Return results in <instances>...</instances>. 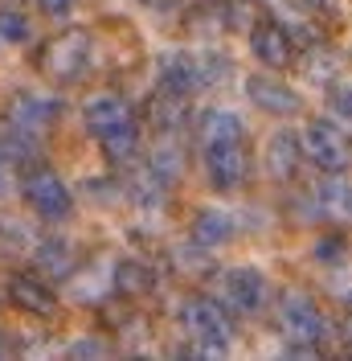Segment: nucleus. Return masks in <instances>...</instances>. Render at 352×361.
I'll return each mask as SVG.
<instances>
[{
	"label": "nucleus",
	"mask_w": 352,
	"mask_h": 361,
	"mask_svg": "<svg viewBox=\"0 0 352 361\" xmlns=\"http://www.w3.org/2000/svg\"><path fill=\"white\" fill-rule=\"evenodd\" d=\"M82 128L115 169H132L144 157V123L135 103L119 87H99L82 99Z\"/></svg>",
	"instance_id": "obj_1"
},
{
	"label": "nucleus",
	"mask_w": 352,
	"mask_h": 361,
	"mask_svg": "<svg viewBox=\"0 0 352 361\" xmlns=\"http://www.w3.org/2000/svg\"><path fill=\"white\" fill-rule=\"evenodd\" d=\"M275 329L287 341V357H320L332 337L328 316L308 288H287L275 300Z\"/></svg>",
	"instance_id": "obj_2"
},
{
	"label": "nucleus",
	"mask_w": 352,
	"mask_h": 361,
	"mask_svg": "<svg viewBox=\"0 0 352 361\" xmlns=\"http://www.w3.org/2000/svg\"><path fill=\"white\" fill-rule=\"evenodd\" d=\"M230 70H234V62H230L225 49H218L213 42H197L193 49H172V54L160 58V66H156V87L193 99L201 90L218 87Z\"/></svg>",
	"instance_id": "obj_3"
},
{
	"label": "nucleus",
	"mask_w": 352,
	"mask_h": 361,
	"mask_svg": "<svg viewBox=\"0 0 352 361\" xmlns=\"http://www.w3.org/2000/svg\"><path fill=\"white\" fill-rule=\"evenodd\" d=\"M94 49L99 45H94V33L87 25H70V29L49 33L37 45L33 66L42 74V82H49V87H74L94 70Z\"/></svg>",
	"instance_id": "obj_4"
},
{
	"label": "nucleus",
	"mask_w": 352,
	"mask_h": 361,
	"mask_svg": "<svg viewBox=\"0 0 352 361\" xmlns=\"http://www.w3.org/2000/svg\"><path fill=\"white\" fill-rule=\"evenodd\" d=\"M180 329L184 337L193 341V357H225L238 341V324L234 316L221 308L218 295H205V292H193L180 300Z\"/></svg>",
	"instance_id": "obj_5"
},
{
	"label": "nucleus",
	"mask_w": 352,
	"mask_h": 361,
	"mask_svg": "<svg viewBox=\"0 0 352 361\" xmlns=\"http://www.w3.org/2000/svg\"><path fill=\"white\" fill-rule=\"evenodd\" d=\"M201 173L213 193H242L254 180V148L250 135H218V140H197Z\"/></svg>",
	"instance_id": "obj_6"
},
{
	"label": "nucleus",
	"mask_w": 352,
	"mask_h": 361,
	"mask_svg": "<svg viewBox=\"0 0 352 361\" xmlns=\"http://www.w3.org/2000/svg\"><path fill=\"white\" fill-rule=\"evenodd\" d=\"M17 189H21L25 209H29L37 222L62 226V222L74 218V189H70L66 180L49 169V164H42V160L25 164L21 177H17Z\"/></svg>",
	"instance_id": "obj_7"
},
{
	"label": "nucleus",
	"mask_w": 352,
	"mask_h": 361,
	"mask_svg": "<svg viewBox=\"0 0 352 361\" xmlns=\"http://www.w3.org/2000/svg\"><path fill=\"white\" fill-rule=\"evenodd\" d=\"M299 148H303V160L315 173H352V135L328 115L303 119Z\"/></svg>",
	"instance_id": "obj_8"
},
{
	"label": "nucleus",
	"mask_w": 352,
	"mask_h": 361,
	"mask_svg": "<svg viewBox=\"0 0 352 361\" xmlns=\"http://www.w3.org/2000/svg\"><path fill=\"white\" fill-rule=\"evenodd\" d=\"M218 300L234 320H254L270 308V279L258 267L218 271Z\"/></svg>",
	"instance_id": "obj_9"
},
{
	"label": "nucleus",
	"mask_w": 352,
	"mask_h": 361,
	"mask_svg": "<svg viewBox=\"0 0 352 361\" xmlns=\"http://www.w3.org/2000/svg\"><path fill=\"white\" fill-rule=\"evenodd\" d=\"M0 115H4L8 123H17L21 132L45 140V135L62 123V115H66V99L54 94V90H42V87H21V90L8 94V103H4V111Z\"/></svg>",
	"instance_id": "obj_10"
},
{
	"label": "nucleus",
	"mask_w": 352,
	"mask_h": 361,
	"mask_svg": "<svg viewBox=\"0 0 352 361\" xmlns=\"http://www.w3.org/2000/svg\"><path fill=\"white\" fill-rule=\"evenodd\" d=\"M246 45H250V58L263 70H291L295 66V54H299V42L291 33V25L275 13H263L250 21V33H246Z\"/></svg>",
	"instance_id": "obj_11"
},
{
	"label": "nucleus",
	"mask_w": 352,
	"mask_h": 361,
	"mask_svg": "<svg viewBox=\"0 0 352 361\" xmlns=\"http://www.w3.org/2000/svg\"><path fill=\"white\" fill-rule=\"evenodd\" d=\"M4 300H8V308H17L25 316H37V320H54V316L62 312L58 283H49L33 267H17L4 275Z\"/></svg>",
	"instance_id": "obj_12"
},
{
	"label": "nucleus",
	"mask_w": 352,
	"mask_h": 361,
	"mask_svg": "<svg viewBox=\"0 0 352 361\" xmlns=\"http://www.w3.org/2000/svg\"><path fill=\"white\" fill-rule=\"evenodd\" d=\"M246 99L254 111L270 115V119H295L303 115V94L287 82L279 70H254L246 78Z\"/></svg>",
	"instance_id": "obj_13"
},
{
	"label": "nucleus",
	"mask_w": 352,
	"mask_h": 361,
	"mask_svg": "<svg viewBox=\"0 0 352 361\" xmlns=\"http://www.w3.org/2000/svg\"><path fill=\"white\" fill-rule=\"evenodd\" d=\"M160 275H164L160 263H152L148 255H123L111 263V292H115V300L144 304L160 288Z\"/></svg>",
	"instance_id": "obj_14"
},
{
	"label": "nucleus",
	"mask_w": 352,
	"mask_h": 361,
	"mask_svg": "<svg viewBox=\"0 0 352 361\" xmlns=\"http://www.w3.org/2000/svg\"><path fill=\"white\" fill-rule=\"evenodd\" d=\"M291 70H299V78H308L311 87H332L336 78H344V70H348V54L324 33V37H315V42L299 45L295 66Z\"/></svg>",
	"instance_id": "obj_15"
},
{
	"label": "nucleus",
	"mask_w": 352,
	"mask_h": 361,
	"mask_svg": "<svg viewBox=\"0 0 352 361\" xmlns=\"http://www.w3.org/2000/svg\"><path fill=\"white\" fill-rule=\"evenodd\" d=\"M193 99L189 94H176V90H164L156 87L148 94V103H144V111H139V123L144 128H152L156 135H180L189 123H193Z\"/></svg>",
	"instance_id": "obj_16"
},
{
	"label": "nucleus",
	"mask_w": 352,
	"mask_h": 361,
	"mask_svg": "<svg viewBox=\"0 0 352 361\" xmlns=\"http://www.w3.org/2000/svg\"><path fill=\"white\" fill-rule=\"evenodd\" d=\"M308 209L328 226H352V180H344V173H324L308 189Z\"/></svg>",
	"instance_id": "obj_17"
},
{
	"label": "nucleus",
	"mask_w": 352,
	"mask_h": 361,
	"mask_svg": "<svg viewBox=\"0 0 352 361\" xmlns=\"http://www.w3.org/2000/svg\"><path fill=\"white\" fill-rule=\"evenodd\" d=\"M29 263H33L37 275H45L49 283H58V288H62L70 275L82 267V255H78V247H74L70 238H58V234H54V238H37V243H33Z\"/></svg>",
	"instance_id": "obj_18"
},
{
	"label": "nucleus",
	"mask_w": 352,
	"mask_h": 361,
	"mask_svg": "<svg viewBox=\"0 0 352 361\" xmlns=\"http://www.w3.org/2000/svg\"><path fill=\"white\" fill-rule=\"evenodd\" d=\"M299 169H303V148H299V132H275L263 148V173L275 185H291L299 180Z\"/></svg>",
	"instance_id": "obj_19"
},
{
	"label": "nucleus",
	"mask_w": 352,
	"mask_h": 361,
	"mask_svg": "<svg viewBox=\"0 0 352 361\" xmlns=\"http://www.w3.org/2000/svg\"><path fill=\"white\" fill-rule=\"evenodd\" d=\"M139 164H144V169L164 185V189H176L180 177H184V169H189V152H184L180 135H160L152 148L139 157Z\"/></svg>",
	"instance_id": "obj_20"
},
{
	"label": "nucleus",
	"mask_w": 352,
	"mask_h": 361,
	"mask_svg": "<svg viewBox=\"0 0 352 361\" xmlns=\"http://www.w3.org/2000/svg\"><path fill=\"white\" fill-rule=\"evenodd\" d=\"M234 234H238V218L230 209H221V205H201L193 214V222H189V243H197L205 250L234 243Z\"/></svg>",
	"instance_id": "obj_21"
},
{
	"label": "nucleus",
	"mask_w": 352,
	"mask_h": 361,
	"mask_svg": "<svg viewBox=\"0 0 352 361\" xmlns=\"http://www.w3.org/2000/svg\"><path fill=\"white\" fill-rule=\"evenodd\" d=\"M37 243V234H33V226H25L17 214H4L0 209V255H13V259H21L29 255Z\"/></svg>",
	"instance_id": "obj_22"
},
{
	"label": "nucleus",
	"mask_w": 352,
	"mask_h": 361,
	"mask_svg": "<svg viewBox=\"0 0 352 361\" xmlns=\"http://www.w3.org/2000/svg\"><path fill=\"white\" fill-rule=\"evenodd\" d=\"M311 255H315V263H324V267H340V263L352 255V243H348V234H344L340 226H328V230L315 238Z\"/></svg>",
	"instance_id": "obj_23"
},
{
	"label": "nucleus",
	"mask_w": 352,
	"mask_h": 361,
	"mask_svg": "<svg viewBox=\"0 0 352 361\" xmlns=\"http://www.w3.org/2000/svg\"><path fill=\"white\" fill-rule=\"evenodd\" d=\"M33 42V17L17 4H0V45H29Z\"/></svg>",
	"instance_id": "obj_24"
},
{
	"label": "nucleus",
	"mask_w": 352,
	"mask_h": 361,
	"mask_svg": "<svg viewBox=\"0 0 352 361\" xmlns=\"http://www.w3.org/2000/svg\"><path fill=\"white\" fill-rule=\"evenodd\" d=\"M324 99L336 123H352V78H336L332 87H324Z\"/></svg>",
	"instance_id": "obj_25"
},
{
	"label": "nucleus",
	"mask_w": 352,
	"mask_h": 361,
	"mask_svg": "<svg viewBox=\"0 0 352 361\" xmlns=\"http://www.w3.org/2000/svg\"><path fill=\"white\" fill-rule=\"evenodd\" d=\"M168 263H172L176 271H184V275H197V271L213 267V263H209V250L197 247V243H180V247L168 255Z\"/></svg>",
	"instance_id": "obj_26"
},
{
	"label": "nucleus",
	"mask_w": 352,
	"mask_h": 361,
	"mask_svg": "<svg viewBox=\"0 0 352 361\" xmlns=\"http://www.w3.org/2000/svg\"><path fill=\"white\" fill-rule=\"evenodd\" d=\"M74 4H78V0H33V8H37L42 17H66Z\"/></svg>",
	"instance_id": "obj_27"
},
{
	"label": "nucleus",
	"mask_w": 352,
	"mask_h": 361,
	"mask_svg": "<svg viewBox=\"0 0 352 361\" xmlns=\"http://www.w3.org/2000/svg\"><path fill=\"white\" fill-rule=\"evenodd\" d=\"M17 185V164L0 152V197H8V189Z\"/></svg>",
	"instance_id": "obj_28"
},
{
	"label": "nucleus",
	"mask_w": 352,
	"mask_h": 361,
	"mask_svg": "<svg viewBox=\"0 0 352 361\" xmlns=\"http://www.w3.org/2000/svg\"><path fill=\"white\" fill-rule=\"evenodd\" d=\"M336 337L348 345V353H352V295H348V304H344V316H340V324H336Z\"/></svg>",
	"instance_id": "obj_29"
},
{
	"label": "nucleus",
	"mask_w": 352,
	"mask_h": 361,
	"mask_svg": "<svg viewBox=\"0 0 352 361\" xmlns=\"http://www.w3.org/2000/svg\"><path fill=\"white\" fill-rule=\"evenodd\" d=\"M299 8H308L311 17H324V13H336V4L340 0H295Z\"/></svg>",
	"instance_id": "obj_30"
},
{
	"label": "nucleus",
	"mask_w": 352,
	"mask_h": 361,
	"mask_svg": "<svg viewBox=\"0 0 352 361\" xmlns=\"http://www.w3.org/2000/svg\"><path fill=\"white\" fill-rule=\"evenodd\" d=\"M263 8H279V4H287V0H258Z\"/></svg>",
	"instance_id": "obj_31"
},
{
	"label": "nucleus",
	"mask_w": 352,
	"mask_h": 361,
	"mask_svg": "<svg viewBox=\"0 0 352 361\" xmlns=\"http://www.w3.org/2000/svg\"><path fill=\"white\" fill-rule=\"evenodd\" d=\"M4 353H8V345H4V333H0V357H4Z\"/></svg>",
	"instance_id": "obj_32"
}]
</instances>
